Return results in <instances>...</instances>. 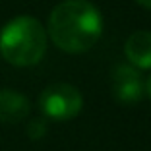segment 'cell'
<instances>
[{"label": "cell", "instance_id": "5b68a950", "mask_svg": "<svg viewBox=\"0 0 151 151\" xmlns=\"http://www.w3.org/2000/svg\"><path fill=\"white\" fill-rule=\"evenodd\" d=\"M31 103L16 89H0V124H18L29 116Z\"/></svg>", "mask_w": 151, "mask_h": 151}, {"label": "cell", "instance_id": "ba28073f", "mask_svg": "<svg viewBox=\"0 0 151 151\" xmlns=\"http://www.w3.org/2000/svg\"><path fill=\"white\" fill-rule=\"evenodd\" d=\"M139 6H143L145 10H151V0H136Z\"/></svg>", "mask_w": 151, "mask_h": 151}, {"label": "cell", "instance_id": "52a82bcc", "mask_svg": "<svg viewBox=\"0 0 151 151\" xmlns=\"http://www.w3.org/2000/svg\"><path fill=\"white\" fill-rule=\"evenodd\" d=\"M49 132V124H47V118H31L27 122V136L29 139L37 142V139H43Z\"/></svg>", "mask_w": 151, "mask_h": 151}, {"label": "cell", "instance_id": "277c9868", "mask_svg": "<svg viewBox=\"0 0 151 151\" xmlns=\"http://www.w3.org/2000/svg\"><path fill=\"white\" fill-rule=\"evenodd\" d=\"M112 97L122 105H136L145 95V83L138 68L132 64H118L112 68L111 78Z\"/></svg>", "mask_w": 151, "mask_h": 151}, {"label": "cell", "instance_id": "8992f818", "mask_svg": "<svg viewBox=\"0 0 151 151\" xmlns=\"http://www.w3.org/2000/svg\"><path fill=\"white\" fill-rule=\"evenodd\" d=\"M124 56L134 68L151 70V33L145 29L134 31L124 43Z\"/></svg>", "mask_w": 151, "mask_h": 151}, {"label": "cell", "instance_id": "6da1fadb", "mask_svg": "<svg viewBox=\"0 0 151 151\" xmlns=\"http://www.w3.org/2000/svg\"><path fill=\"white\" fill-rule=\"evenodd\" d=\"M47 35L68 54L87 52L103 35V16L87 0H64L50 12Z\"/></svg>", "mask_w": 151, "mask_h": 151}, {"label": "cell", "instance_id": "3957f363", "mask_svg": "<svg viewBox=\"0 0 151 151\" xmlns=\"http://www.w3.org/2000/svg\"><path fill=\"white\" fill-rule=\"evenodd\" d=\"M83 109V95L76 85L50 83L39 95V111L47 120L68 122L76 118Z\"/></svg>", "mask_w": 151, "mask_h": 151}, {"label": "cell", "instance_id": "9c48e42d", "mask_svg": "<svg viewBox=\"0 0 151 151\" xmlns=\"http://www.w3.org/2000/svg\"><path fill=\"white\" fill-rule=\"evenodd\" d=\"M145 91H147V97L151 99V76L147 78V83H145Z\"/></svg>", "mask_w": 151, "mask_h": 151}, {"label": "cell", "instance_id": "7a4b0ae2", "mask_svg": "<svg viewBox=\"0 0 151 151\" xmlns=\"http://www.w3.org/2000/svg\"><path fill=\"white\" fill-rule=\"evenodd\" d=\"M49 35L33 16H16L0 29V56L16 68H29L43 60Z\"/></svg>", "mask_w": 151, "mask_h": 151}]
</instances>
